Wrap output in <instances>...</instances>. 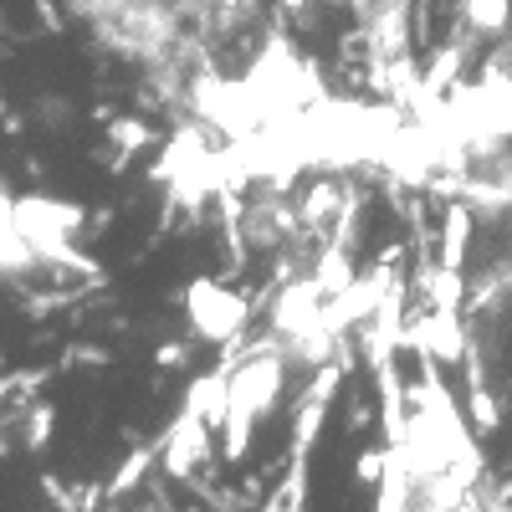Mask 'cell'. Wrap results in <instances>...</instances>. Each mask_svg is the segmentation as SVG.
Segmentation results:
<instances>
[]
</instances>
